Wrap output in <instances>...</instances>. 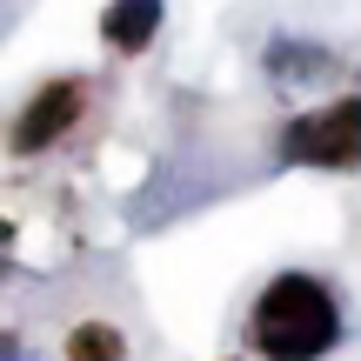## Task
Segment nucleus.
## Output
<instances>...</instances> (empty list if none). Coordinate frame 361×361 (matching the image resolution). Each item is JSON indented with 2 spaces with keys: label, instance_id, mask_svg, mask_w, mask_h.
Listing matches in <instances>:
<instances>
[{
  "label": "nucleus",
  "instance_id": "f257e3e1",
  "mask_svg": "<svg viewBox=\"0 0 361 361\" xmlns=\"http://www.w3.org/2000/svg\"><path fill=\"white\" fill-rule=\"evenodd\" d=\"M341 341H348V301L314 268L274 274L241 314V348L255 361H328Z\"/></svg>",
  "mask_w": 361,
  "mask_h": 361
},
{
  "label": "nucleus",
  "instance_id": "f03ea898",
  "mask_svg": "<svg viewBox=\"0 0 361 361\" xmlns=\"http://www.w3.org/2000/svg\"><path fill=\"white\" fill-rule=\"evenodd\" d=\"M281 154L314 174H355L361 168V94H341V101L295 114L281 134Z\"/></svg>",
  "mask_w": 361,
  "mask_h": 361
},
{
  "label": "nucleus",
  "instance_id": "7ed1b4c3",
  "mask_svg": "<svg viewBox=\"0 0 361 361\" xmlns=\"http://www.w3.org/2000/svg\"><path fill=\"white\" fill-rule=\"evenodd\" d=\"M87 107H94V87L80 74H54V80H40L34 94L20 101V114H13V128H7V147L20 161H34V154H54V147L67 141V134L87 121Z\"/></svg>",
  "mask_w": 361,
  "mask_h": 361
},
{
  "label": "nucleus",
  "instance_id": "20e7f679",
  "mask_svg": "<svg viewBox=\"0 0 361 361\" xmlns=\"http://www.w3.org/2000/svg\"><path fill=\"white\" fill-rule=\"evenodd\" d=\"M161 34V0H107V13H101V40L114 54H147V40Z\"/></svg>",
  "mask_w": 361,
  "mask_h": 361
},
{
  "label": "nucleus",
  "instance_id": "39448f33",
  "mask_svg": "<svg viewBox=\"0 0 361 361\" xmlns=\"http://www.w3.org/2000/svg\"><path fill=\"white\" fill-rule=\"evenodd\" d=\"M61 361H134L128 328L107 322V314H80V322H67V335H61Z\"/></svg>",
  "mask_w": 361,
  "mask_h": 361
}]
</instances>
